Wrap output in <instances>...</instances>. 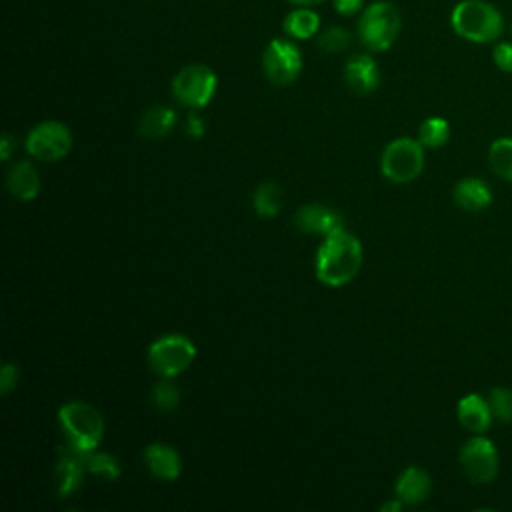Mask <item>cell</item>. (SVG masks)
Segmentation results:
<instances>
[{
	"mask_svg": "<svg viewBox=\"0 0 512 512\" xmlns=\"http://www.w3.org/2000/svg\"><path fill=\"white\" fill-rule=\"evenodd\" d=\"M362 266V244L344 228L324 236L316 252V276L326 286L348 284Z\"/></svg>",
	"mask_w": 512,
	"mask_h": 512,
	"instance_id": "cell-1",
	"label": "cell"
},
{
	"mask_svg": "<svg viewBox=\"0 0 512 512\" xmlns=\"http://www.w3.org/2000/svg\"><path fill=\"white\" fill-rule=\"evenodd\" d=\"M450 26L468 42L488 44L502 36L504 18L488 0H460L450 12Z\"/></svg>",
	"mask_w": 512,
	"mask_h": 512,
	"instance_id": "cell-2",
	"label": "cell"
},
{
	"mask_svg": "<svg viewBox=\"0 0 512 512\" xmlns=\"http://www.w3.org/2000/svg\"><path fill=\"white\" fill-rule=\"evenodd\" d=\"M400 30L402 16L388 0H376L364 6L356 24L358 38L370 52L388 50L396 42Z\"/></svg>",
	"mask_w": 512,
	"mask_h": 512,
	"instance_id": "cell-3",
	"label": "cell"
},
{
	"mask_svg": "<svg viewBox=\"0 0 512 512\" xmlns=\"http://www.w3.org/2000/svg\"><path fill=\"white\" fill-rule=\"evenodd\" d=\"M58 422L68 440V446L76 450H96L104 438V418L88 402L74 400L60 406Z\"/></svg>",
	"mask_w": 512,
	"mask_h": 512,
	"instance_id": "cell-4",
	"label": "cell"
},
{
	"mask_svg": "<svg viewBox=\"0 0 512 512\" xmlns=\"http://www.w3.org/2000/svg\"><path fill=\"white\" fill-rule=\"evenodd\" d=\"M424 168V146L420 140L412 138H396L392 140L380 158V172L384 178L396 184L412 182L414 178L420 176Z\"/></svg>",
	"mask_w": 512,
	"mask_h": 512,
	"instance_id": "cell-5",
	"label": "cell"
},
{
	"mask_svg": "<svg viewBox=\"0 0 512 512\" xmlns=\"http://www.w3.org/2000/svg\"><path fill=\"white\" fill-rule=\"evenodd\" d=\"M218 86V78L212 68L204 64H188L176 72L170 90L172 96L186 108H204Z\"/></svg>",
	"mask_w": 512,
	"mask_h": 512,
	"instance_id": "cell-6",
	"label": "cell"
},
{
	"mask_svg": "<svg viewBox=\"0 0 512 512\" xmlns=\"http://www.w3.org/2000/svg\"><path fill=\"white\" fill-rule=\"evenodd\" d=\"M196 358V346L182 334H166L148 348V364L162 378L182 374Z\"/></svg>",
	"mask_w": 512,
	"mask_h": 512,
	"instance_id": "cell-7",
	"label": "cell"
},
{
	"mask_svg": "<svg viewBox=\"0 0 512 512\" xmlns=\"http://www.w3.org/2000/svg\"><path fill=\"white\" fill-rule=\"evenodd\" d=\"M262 70L276 86L292 84L302 70L300 48L286 38H274L266 44L262 54Z\"/></svg>",
	"mask_w": 512,
	"mask_h": 512,
	"instance_id": "cell-8",
	"label": "cell"
},
{
	"mask_svg": "<svg viewBox=\"0 0 512 512\" xmlns=\"http://www.w3.org/2000/svg\"><path fill=\"white\" fill-rule=\"evenodd\" d=\"M72 148V134L66 124L58 120H44L36 124L26 136V150L36 160L56 162Z\"/></svg>",
	"mask_w": 512,
	"mask_h": 512,
	"instance_id": "cell-9",
	"label": "cell"
},
{
	"mask_svg": "<svg viewBox=\"0 0 512 512\" xmlns=\"http://www.w3.org/2000/svg\"><path fill=\"white\" fill-rule=\"evenodd\" d=\"M460 464L464 474L476 484H488L498 474V452L492 440L474 436L460 448Z\"/></svg>",
	"mask_w": 512,
	"mask_h": 512,
	"instance_id": "cell-10",
	"label": "cell"
},
{
	"mask_svg": "<svg viewBox=\"0 0 512 512\" xmlns=\"http://www.w3.org/2000/svg\"><path fill=\"white\" fill-rule=\"evenodd\" d=\"M294 224L300 232L320 234V236H328L334 230L344 228L340 212L324 204H306L298 208L294 214Z\"/></svg>",
	"mask_w": 512,
	"mask_h": 512,
	"instance_id": "cell-11",
	"label": "cell"
},
{
	"mask_svg": "<svg viewBox=\"0 0 512 512\" xmlns=\"http://www.w3.org/2000/svg\"><path fill=\"white\" fill-rule=\"evenodd\" d=\"M344 82L356 94H370L380 86V68L368 54L352 56L344 66Z\"/></svg>",
	"mask_w": 512,
	"mask_h": 512,
	"instance_id": "cell-12",
	"label": "cell"
},
{
	"mask_svg": "<svg viewBox=\"0 0 512 512\" xmlns=\"http://www.w3.org/2000/svg\"><path fill=\"white\" fill-rule=\"evenodd\" d=\"M456 414H458V422L468 432H474V434L486 432L494 418L492 410H490V402L476 392L460 398V402L456 406Z\"/></svg>",
	"mask_w": 512,
	"mask_h": 512,
	"instance_id": "cell-13",
	"label": "cell"
},
{
	"mask_svg": "<svg viewBox=\"0 0 512 512\" xmlns=\"http://www.w3.org/2000/svg\"><path fill=\"white\" fill-rule=\"evenodd\" d=\"M144 460L150 470V474L158 480H176L182 472L180 454L162 442L148 444L144 450Z\"/></svg>",
	"mask_w": 512,
	"mask_h": 512,
	"instance_id": "cell-14",
	"label": "cell"
},
{
	"mask_svg": "<svg viewBox=\"0 0 512 512\" xmlns=\"http://www.w3.org/2000/svg\"><path fill=\"white\" fill-rule=\"evenodd\" d=\"M84 470L86 468L76 454H72L66 448L60 450V458L54 466V484H56V492L60 498L72 496L82 486Z\"/></svg>",
	"mask_w": 512,
	"mask_h": 512,
	"instance_id": "cell-15",
	"label": "cell"
},
{
	"mask_svg": "<svg viewBox=\"0 0 512 512\" xmlns=\"http://www.w3.org/2000/svg\"><path fill=\"white\" fill-rule=\"evenodd\" d=\"M432 488V480L426 470L418 466H408L396 480V498H400L404 504H420L428 498Z\"/></svg>",
	"mask_w": 512,
	"mask_h": 512,
	"instance_id": "cell-16",
	"label": "cell"
},
{
	"mask_svg": "<svg viewBox=\"0 0 512 512\" xmlns=\"http://www.w3.org/2000/svg\"><path fill=\"white\" fill-rule=\"evenodd\" d=\"M6 186L14 198L22 202L34 200L40 192V178L36 168L28 160H20L12 164L6 174Z\"/></svg>",
	"mask_w": 512,
	"mask_h": 512,
	"instance_id": "cell-17",
	"label": "cell"
},
{
	"mask_svg": "<svg viewBox=\"0 0 512 512\" xmlns=\"http://www.w3.org/2000/svg\"><path fill=\"white\" fill-rule=\"evenodd\" d=\"M454 202L468 212L484 210L492 202L490 186L480 178H464L454 186Z\"/></svg>",
	"mask_w": 512,
	"mask_h": 512,
	"instance_id": "cell-18",
	"label": "cell"
},
{
	"mask_svg": "<svg viewBox=\"0 0 512 512\" xmlns=\"http://www.w3.org/2000/svg\"><path fill=\"white\" fill-rule=\"evenodd\" d=\"M176 112L170 108V106H162V104H156L152 108H148L140 122H138V134L144 136V138H164L166 134L172 132V128L176 126Z\"/></svg>",
	"mask_w": 512,
	"mask_h": 512,
	"instance_id": "cell-19",
	"label": "cell"
},
{
	"mask_svg": "<svg viewBox=\"0 0 512 512\" xmlns=\"http://www.w3.org/2000/svg\"><path fill=\"white\" fill-rule=\"evenodd\" d=\"M282 28L294 40L314 38L320 30V14L310 6H296L284 16Z\"/></svg>",
	"mask_w": 512,
	"mask_h": 512,
	"instance_id": "cell-20",
	"label": "cell"
},
{
	"mask_svg": "<svg viewBox=\"0 0 512 512\" xmlns=\"http://www.w3.org/2000/svg\"><path fill=\"white\" fill-rule=\"evenodd\" d=\"M66 450L76 454L88 472L98 474V476H102L106 480H116L120 476V472H122L120 462L112 454H108V452H98V450L82 452V450H76L72 446H66Z\"/></svg>",
	"mask_w": 512,
	"mask_h": 512,
	"instance_id": "cell-21",
	"label": "cell"
},
{
	"mask_svg": "<svg viewBox=\"0 0 512 512\" xmlns=\"http://www.w3.org/2000/svg\"><path fill=\"white\" fill-rule=\"evenodd\" d=\"M282 202H284V194L276 182L260 184L252 196V206H254L256 214L262 218L276 216L282 208Z\"/></svg>",
	"mask_w": 512,
	"mask_h": 512,
	"instance_id": "cell-22",
	"label": "cell"
},
{
	"mask_svg": "<svg viewBox=\"0 0 512 512\" xmlns=\"http://www.w3.org/2000/svg\"><path fill=\"white\" fill-rule=\"evenodd\" d=\"M488 164L494 174L512 182V138H498L490 144Z\"/></svg>",
	"mask_w": 512,
	"mask_h": 512,
	"instance_id": "cell-23",
	"label": "cell"
},
{
	"mask_svg": "<svg viewBox=\"0 0 512 512\" xmlns=\"http://www.w3.org/2000/svg\"><path fill=\"white\" fill-rule=\"evenodd\" d=\"M450 138V126L444 118H426L418 128V140L424 148H440Z\"/></svg>",
	"mask_w": 512,
	"mask_h": 512,
	"instance_id": "cell-24",
	"label": "cell"
},
{
	"mask_svg": "<svg viewBox=\"0 0 512 512\" xmlns=\"http://www.w3.org/2000/svg\"><path fill=\"white\" fill-rule=\"evenodd\" d=\"M350 32L342 26H330L326 30H322L316 38V44L322 52L326 54H338L344 52L350 46Z\"/></svg>",
	"mask_w": 512,
	"mask_h": 512,
	"instance_id": "cell-25",
	"label": "cell"
},
{
	"mask_svg": "<svg viewBox=\"0 0 512 512\" xmlns=\"http://www.w3.org/2000/svg\"><path fill=\"white\" fill-rule=\"evenodd\" d=\"M150 398H152V404L156 406V410L172 412L180 402V390L168 378H164L152 386Z\"/></svg>",
	"mask_w": 512,
	"mask_h": 512,
	"instance_id": "cell-26",
	"label": "cell"
},
{
	"mask_svg": "<svg viewBox=\"0 0 512 512\" xmlns=\"http://www.w3.org/2000/svg\"><path fill=\"white\" fill-rule=\"evenodd\" d=\"M490 410L492 416L500 422H512V390L510 388H494L490 392Z\"/></svg>",
	"mask_w": 512,
	"mask_h": 512,
	"instance_id": "cell-27",
	"label": "cell"
},
{
	"mask_svg": "<svg viewBox=\"0 0 512 512\" xmlns=\"http://www.w3.org/2000/svg\"><path fill=\"white\" fill-rule=\"evenodd\" d=\"M492 58L502 72L512 74V42H498L492 50Z\"/></svg>",
	"mask_w": 512,
	"mask_h": 512,
	"instance_id": "cell-28",
	"label": "cell"
},
{
	"mask_svg": "<svg viewBox=\"0 0 512 512\" xmlns=\"http://www.w3.org/2000/svg\"><path fill=\"white\" fill-rule=\"evenodd\" d=\"M18 386V366L12 362H4L0 370V394H10Z\"/></svg>",
	"mask_w": 512,
	"mask_h": 512,
	"instance_id": "cell-29",
	"label": "cell"
},
{
	"mask_svg": "<svg viewBox=\"0 0 512 512\" xmlns=\"http://www.w3.org/2000/svg\"><path fill=\"white\" fill-rule=\"evenodd\" d=\"M364 2L366 0H332L334 10L342 16H354L360 14L364 10Z\"/></svg>",
	"mask_w": 512,
	"mask_h": 512,
	"instance_id": "cell-30",
	"label": "cell"
},
{
	"mask_svg": "<svg viewBox=\"0 0 512 512\" xmlns=\"http://www.w3.org/2000/svg\"><path fill=\"white\" fill-rule=\"evenodd\" d=\"M184 130L190 138H202L204 136V120L196 112H190L186 118Z\"/></svg>",
	"mask_w": 512,
	"mask_h": 512,
	"instance_id": "cell-31",
	"label": "cell"
},
{
	"mask_svg": "<svg viewBox=\"0 0 512 512\" xmlns=\"http://www.w3.org/2000/svg\"><path fill=\"white\" fill-rule=\"evenodd\" d=\"M12 152H14V138L10 134H4L2 140H0V156H2V160H10Z\"/></svg>",
	"mask_w": 512,
	"mask_h": 512,
	"instance_id": "cell-32",
	"label": "cell"
},
{
	"mask_svg": "<svg viewBox=\"0 0 512 512\" xmlns=\"http://www.w3.org/2000/svg\"><path fill=\"white\" fill-rule=\"evenodd\" d=\"M402 504H404V502H402L400 498H396V500H390V502L382 504L380 510H382V512H398V510L402 508Z\"/></svg>",
	"mask_w": 512,
	"mask_h": 512,
	"instance_id": "cell-33",
	"label": "cell"
},
{
	"mask_svg": "<svg viewBox=\"0 0 512 512\" xmlns=\"http://www.w3.org/2000/svg\"><path fill=\"white\" fill-rule=\"evenodd\" d=\"M286 2H290V4H294V6H316V4H320V2H324V0H286Z\"/></svg>",
	"mask_w": 512,
	"mask_h": 512,
	"instance_id": "cell-34",
	"label": "cell"
}]
</instances>
